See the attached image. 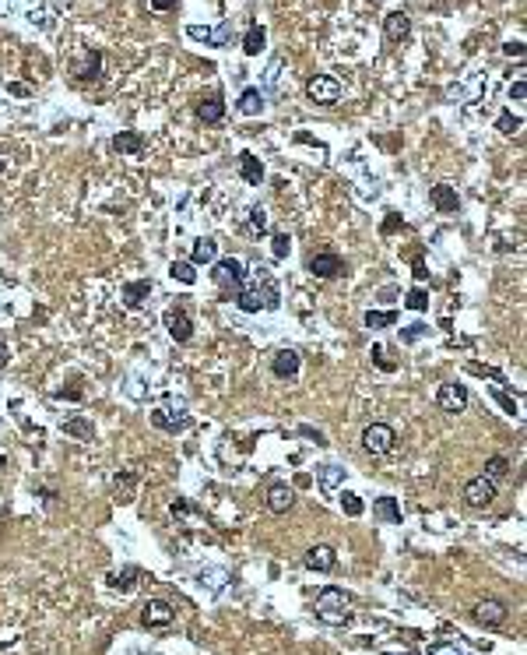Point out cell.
<instances>
[{"label": "cell", "mask_w": 527, "mask_h": 655, "mask_svg": "<svg viewBox=\"0 0 527 655\" xmlns=\"http://www.w3.org/2000/svg\"><path fill=\"white\" fill-rule=\"evenodd\" d=\"M369 356H373V363H377L380 370H387V374H394V370H397V363H390V360H387L383 345H373V352H369Z\"/></svg>", "instance_id": "cell-44"}, {"label": "cell", "mask_w": 527, "mask_h": 655, "mask_svg": "<svg viewBox=\"0 0 527 655\" xmlns=\"http://www.w3.org/2000/svg\"><path fill=\"white\" fill-rule=\"evenodd\" d=\"M489 395H492L495 402L503 405V412H510V416H517V412H520V409H517V402H513V398H510V395L500 388V384H492V388H489Z\"/></svg>", "instance_id": "cell-38"}, {"label": "cell", "mask_w": 527, "mask_h": 655, "mask_svg": "<svg viewBox=\"0 0 527 655\" xmlns=\"http://www.w3.org/2000/svg\"><path fill=\"white\" fill-rule=\"evenodd\" d=\"M8 169V159H0V173H4Z\"/></svg>", "instance_id": "cell-58"}, {"label": "cell", "mask_w": 527, "mask_h": 655, "mask_svg": "<svg viewBox=\"0 0 527 655\" xmlns=\"http://www.w3.org/2000/svg\"><path fill=\"white\" fill-rule=\"evenodd\" d=\"M524 99H527V81L517 78V81L510 85V103H524Z\"/></svg>", "instance_id": "cell-47"}, {"label": "cell", "mask_w": 527, "mask_h": 655, "mask_svg": "<svg viewBox=\"0 0 527 655\" xmlns=\"http://www.w3.org/2000/svg\"><path fill=\"white\" fill-rule=\"evenodd\" d=\"M64 433L74 440H91L96 437V427H91L85 416H71V420H64Z\"/></svg>", "instance_id": "cell-29"}, {"label": "cell", "mask_w": 527, "mask_h": 655, "mask_svg": "<svg viewBox=\"0 0 527 655\" xmlns=\"http://www.w3.org/2000/svg\"><path fill=\"white\" fill-rule=\"evenodd\" d=\"M187 36H190V39H197V43H208L211 28H204V25H187Z\"/></svg>", "instance_id": "cell-48"}, {"label": "cell", "mask_w": 527, "mask_h": 655, "mask_svg": "<svg viewBox=\"0 0 527 655\" xmlns=\"http://www.w3.org/2000/svg\"><path fill=\"white\" fill-rule=\"evenodd\" d=\"M405 307H408V310H425V307H429V292H425V289H412L408 300H405Z\"/></svg>", "instance_id": "cell-41"}, {"label": "cell", "mask_w": 527, "mask_h": 655, "mask_svg": "<svg viewBox=\"0 0 527 655\" xmlns=\"http://www.w3.org/2000/svg\"><path fill=\"white\" fill-rule=\"evenodd\" d=\"M229 39H232V18H225L218 28H211L208 46H229Z\"/></svg>", "instance_id": "cell-35"}, {"label": "cell", "mask_w": 527, "mask_h": 655, "mask_svg": "<svg viewBox=\"0 0 527 655\" xmlns=\"http://www.w3.org/2000/svg\"><path fill=\"white\" fill-rule=\"evenodd\" d=\"M8 465V455H0V469H4Z\"/></svg>", "instance_id": "cell-59"}, {"label": "cell", "mask_w": 527, "mask_h": 655, "mask_svg": "<svg viewBox=\"0 0 527 655\" xmlns=\"http://www.w3.org/2000/svg\"><path fill=\"white\" fill-rule=\"evenodd\" d=\"M197 581H201V585H208L211 592H222V588L232 581V575H229L225 568H204V571L197 575Z\"/></svg>", "instance_id": "cell-30"}, {"label": "cell", "mask_w": 527, "mask_h": 655, "mask_svg": "<svg viewBox=\"0 0 527 655\" xmlns=\"http://www.w3.org/2000/svg\"><path fill=\"white\" fill-rule=\"evenodd\" d=\"M0 367H8V345L0 342Z\"/></svg>", "instance_id": "cell-56"}, {"label": "cell", "mask_w": 527, "mask_h": 655, "mask_svg": "<svg viewBox=\"0 0 527 655\" xmlns=\"http://www.w3.org/2000/svg\"><path fill=\"white\" fill-rule=\"evenodd\" d=\"M362 448L369 451V455H390L394 448H397V433H394V427H387V423H369L366 430H362Z\"/></svg>", "instance_id": "cell-4"}, {"label": "cell", "mask_w": 527, "mask_h": 655, "mask_svg": "<svg viewBox=\"0 0 527 655\" xmlns=\"http://www.w3.org/2000/svg\"><path fill=\"white\" fill-rule=\"evenodd\" d=\"M492 500H495V480H489V475H475V480L464 483V504H468V508L485 511Z\"/></svg>", "instance_id": "cell-6"}, {"label": "cell", "mask_w": 527, "mask_h": 655, "mask_svg": "<svg viewBox=\"0 0 527 655\" xmlns=\"http://www.w3.org/2000/svg\"><path fill=\"white\" fill-rule=\"evenodd\" d=\"M134 578H137V568H123V571H109V575H106V585H109V588H120V592H131V588H134Z\"/></svg>", "instance_id": "cell-31"}, {"label": "cell", "mask_w": 527, "mask_h": 655, "mask_svg": "<svg viewBox=\"0 0 527 655\" xmlns=\"http://www.w3.org/2000/svg\"><path fill=\"white\" fill-rule=\"evenodd\" d=\"M169 511H172V515H179V518H183V515H187V511H190V504H187V500H183V497H176V500H172V504H169Z\"/></svg>", "instance_id": "cell-50"}, {"label": "cell", "mask_w": 527, "mask_h": 655, "mask_svg": "<svg viewBox=\"0 0 527 655\" xmlns=\"http://www.w3.org/2000/svg\"><path fill=\"white\" fill-rule=\"evenodd\" d=\"M397 324V310H366V328H390Z\"/></svg>", "instance_id": "cell-33"}, {"label": "cell", "mask_w": 527, "mask_h": 655, "mask_svg": "<svg viewBox=\"0 0 527 655\" xmlns=\"http://www.w3.org/2000/svg\"><path fill=\"white\" fill-rule=\"evenodd\" d=\"M383 32H387L390 43H405V39L412 36V18H408V11H390V14L383 18Z\"/></svg>", "instance_id": "cell-16"}, {"label": "cell", "mask_w": 527, "mask_h": 655, "mask_svg": "<svg viewBox=\"0 0 527 655\" xmlns=\"http://www.w3.org/2000/svg\"><path fill=\"white\" fill-rule=\"evenodd\" d=\"M271 244H274V247H271L274 257H289V250H292V236H289V233H274V236H271Z\"/></svg>", "instance_id": "cell-39"}, {"label": "cell", "mask_w": 527, "mask_h": 655, "mask_svg": "<svg viewBox=\"0 0 527 655\" xmlns=\"http://www.w3.org/2000/svg\"><path fill=\"white\" fill-rule=\"evenodd\" d=\"M317 483L330 493V490H337L341 483H345V469H341V465H334V462H327V465H320L317 469Z\"/></svg>", "instance_id": "cell-27"}, {"label": "cell", "mask_w": 527, "mask_h": 655, "mask_svg": "<svg viewBox=\"0 0 527 655\" xmlns=\"http://www.w3.org/2000/svg\"><path fill=\"white\" fill-rule=\"evenodd\" d=\"M425 332H429V328H425L422 321H415V324H408L405 332H401V342H405V345H415V342H418Z\"/></svg>", "instance_id": "cell-40"}, {"label": "cell", "mask_w": 527, "mask_h": 655, "mask_svg": "<svg viewBox=\"0 0 527 655\" xmlns=\"http://www.w3.org/2000/svg\"><path fill=\"white\" fill-rule=\"evenodd\" d=\"M373 515L383 525H401V504H397V497H377L373 500Z\"/></svg>", "instance_id": "cell-23"}, {"label": "cell", "mask_w": 527, "mask_h": 655, "mask_svg": "<svg viewBox=\"0 0 527 655\" xmlns=\"http://www.w3.org/2000/svg\"><path fill=\"white\" fill-rule=\"evenodd\" d=\"M8 92H14V96H28V88H25V85H18V81H14V85H8Z\"/></svg>", "instance_id": "cell-55"}, {"label": "cell", "mask_w": 527, "mask_h": 655, "mask_svg": "<svg viewBox=\"0 0 527 655\" xmlns=\"http://www.w3.org/2000/svg\"><path fill=\"white\" fill-rule=\"evenodd\" d=\"M278 303H282V289H278V282L267 275V268H260L257 279L250 286H243L239 296H236V307L243 314H260V310H274Z\"/></svg>", "instance_id": "cell-1"}, {"label": "cell", "mask_w": 527, "mask_h": 655, "mask_svg": "<svg viewBox=\"0 0 527 655\" xmlns=\"http://www.w3.org/2000/svg\"><path fill=\"white\" fill-rule=\"evenodd\" d=\"M436 405L443 412H464V409H468V391H464V384H440Z\"/></svg>", "instance_id": "cell-13"}, {"label": "cell", "mask_w": 527, "mask_h": 655, "mask_svg": "<svg viewBox=\"0 0 527 655\" xmlns=\"http://www.w3.org/2000/svg\"><path fill=\"white\" fill-rule=\"evenodd\" d=\"M148 4H151L155 11H172V8L179 4V0H148Z\"/></svg>", "instance_id": "cell-51"}, {"label": "cell", "mask_w": 527, "mask_h": 655, "mask_svg": "<svg viewBox=\"0 0 527 655\" xmlns=\"http://www.w3.org/2000/svg\"><path fill=\"white\" fill-rule=\"evenodd\" d=\"M401 226H405V219H401L397 212H387V219L380 222V233H383V236H394Z\"/></svg>", "instance_id": "cell-43"}, {"label": "cell", "mask_w": 527, "mask_h": 655, "mask_svg": "<svg viewBox=\"0 0 527 655\" xmlns=\"http://www.w3.org/2000/svg\"><path fill=\"white\" fill-rule=\"evenodd\" d=\"M429 655H468V652L450 645V641H436V645H429Z\"/></svg>", "instance_id": "cell-45"}, {"label": "cell", "mask_w": 527, "mask_h": 655, "mask_svg": "<svg viewBox=\"0 0 527 655\" xmlns=\"http://www.w3.org/2000/svg\"><path fill=\"white\" fill-rule=\"evenodd\" d=\"M264 43H267L264 25H257V21H254V25L243 32V53H246V56H260V53H264Z\"/></svg>", "instance_id": "cell-24"}, {"label": "cell", "mask_w": 527, "mask_h": 655, "mask_svg": "<svg viewBox=\"0 0 527 655\" xmlns=\"http://www.w3.org/2000/svg\"><path fill=\"white\" fill-rule=\"evenodd\" d=\"M162 324H166V332H169L172 342H190V335H194V321H190V314L183 307H169Z\"/></svg>", "instance_id": "cell-9"}, {"label": "cell", "mask_w": 527, "mask_h": 655, "mask_svg": "<svg viewBox=\"0 0 527 655\" xmlns=\"http://www.w3.org/2000/svg\"><path fill=\"white\" fill-rule=\"evenodd\" d=\"M292 504H295V493H292V486H289V483H274V486L267 490V508H271L274 515H285V511H292Z\"/></svg>", "instance_id": "cell-17"}, {"label": "cell", "mask_w": 527, "mask_h": 655, "mask_svg": "<svg viewBox=\"0 0 527 655\" xmlns=\"http://www.w3.org/2000/svg\"><path fill=\"white\" fill-rule=\"evenodd\" d=\"M222 116H225V103H222V96H211V99L197 103V120H204V124H218Z\"/></svg>", "instance_id": "cell-25"}, {"label": "cell", "mask_w": 527, "mask_h": 655, "mask_svg": "<svg viewBox=\"0 0 527 655\" xmlns=\"http://www.w3.org/2000/svg\"><path fill=\"white\" fill-rule=\"evenodd\" d=\"M141 620H144V627H169L176 620V610L166 599H148L141 606Z\"/></svg>", "instance_id": "cell-10"}, {"label": "cell", "mask_w": 527, "mask_h": 655, "mask_svg": "<svg viewBox=\"0 0 527 655\" xmlns=\"http://www.w3.org/2000/svg\"><path fill=\"white\" fill-rule=\"evenodd\" d=\"M341 511H345L348 518H359V515L366 511V504H362L359 493H348V490H345V497H341Z\"/></svg>", "instance_id": "cell-36"}, {"label": "cell", "mask_w": 527, "mask_h": 655, "mask_svg": "<svg viewBox=\"0 0 527 655\" xmlns=\"http://www.w3.org/2000/svg\"><path fill=\"white\" fill-rule=\"evenodd\" d=\"M506 616H510V610H506L503 599H482V603L475 606V620L485 623V627H503Z\"/></svg>", "instance_id": "cell-12"}, {"label": "cell", "mask_w": 527, "mask_h": 655, "mask_svg": "<svg viewBox=\"0 0 527 655\" xmlns=\"http://www.w3.org/2000/svg\"><path fill=\"white\" fill-rule=\"evenodd\" d=\"M415 279H418V282H425V279H429V268H425V261H422V257H415Z\"/></svg>", "instance_id": "cell-52"}, {"label": "cell", "mask_w": 527, "mask_h": 655, "mask_svg": "<svg viewBox=\"0 0 527 655\" xmlns=\"http://www.w3.org/2000/svg\"><path fill=\"white\" fill-rule=\"evenodd\" d=\"M151 427L166 430V433H183V430H190V416H172V412L159 409V412H151Z\"/></svg>", "instance_id": "cell-18"}, {"label": "cell", "mask_w": 527, "mask_h": 655, "mask_svg": "<svg viewBox=\"0 0 527 655\" xmlns=\"http://www.w3.org/2000/svg\"><path fill=\"white\" fill-rule=\"evenodd\" d=\"M317 620H324L327 627H345V623L352 620V599L345 595V588L327 585L317 595Z\"/></svg>", "instance_id": "cell-2"}, {"label": "cell", "mask_w": 527, "mask_h": 655, "mask_svg": "<svg viewBox=\"0 0 527 655\" xmlns=\"http://www.w3.org/2000/svg\"><path fill=\"white\" fill-rule=\"evenodd\" d=\"M250 226L257 233H267V212H264V208H250Z\"/></svg>", "instance_id": "cell-46"}, {"label": "cell", "mask_w": 527, "mask_h": 655, "mask_svg": "<svg viewBox=\"0 0 527 655\" xmlns=\"http://www.w3.org/2000/svg\"><path fill=\"white\" fill-rule=\"evenodd\" d=\"M302 433H306L309 440H317V444H327V437H324L320 430H313V427H302Z\"/></svg>", "instance_id": "cell-53"}, {"label": "cell", "mask_w": 527, "mask_h": 655, "mask_svg": "<svg viewBox=\"0 0 527 655\" xmlns=\"http://www.w3.org/2000/svg\"><path fill=\"white\" fill-rule=\"evenodd\" d=\"M495 127H500L503 134H517V131L524 127V120H520V116H513L510 109H503V113H500V120H495Z\"/></svg>", "instance_id": "cell-37"}, {"label": "cell", "mask_w": 527, "mask_h": 655, "mask_svg": "<svg viewBox=\"0 0 527 655\" xmlns=\"http://www.w3.org/2000/svg\"><path fill=\"white\" fill-rule=\"evenodd\" d=\"M151 296V282L148 279H134V282H127L123 286V303H127L131 310H137V307H144V300Z\"/></svg>", "instance_id": "cell-21"}, {"label": "cell", "mask_w": 527, "mask_h": 655, "mask_svg": "<svg viewBox=\"0 0 527 655\" xmlns=\"http://www.w3.org/2000/svg\"><path fill=\"white\" fill-rule=\"evenodd\" d=\"M113 148L120 155H141L144 152V138L137 131H120V134H113Z\"/></svg>", "instance_id": "cell-22"}, {"label": "cell", "mask_w": 527, "mask_h": 655, "mask_svg": "<svg viewBox=\"0 0 527 655\" xmlns=\"http://www.w3.org/2000/svg\"><path fill=\"white\" fill-rule=\"evenodd\" d=\"M309 275L337 279V275H345V261H341V254H334V250H317L313 257H309Z\"/></svg>", "instance_id": "cell-8"}, {"label": "cell", "mask_w": 527, "mask_h": 655, "mask_svg": "<svg viewBox=\"0 0 527 655\" xmlns=\"http://www.w3.org/2000/svg\"><path fill=\"white\" fill-rule=\"evenodd\" d=\"M299 367H302V360H299L295 349H278V352L271 356V374L282 377V380H295V377H299Z\"/></svg>", "instance_id": "cell-11"}, {"label": "cell", "mask_w": 527, "mask_h": 655, "mask_svg": "<svg viewBox=\"0 0 527 655\" xmlns=\"http://www.w3.org/2000/svg\"><path fill=\"white\" fill-rule=\"evenodd\" d=\"M194 268H197V264H190V261H172V264H169V275H172L176 282H183V286H194V282H197Z\"/></svg>", "instance_id": "cell-32"}, {"label": "cell", "mask_w": 527, "mask_h": 655, "mask_svg": "<svg viewBox=\"0 0 527 655\" xmlns=\"http://www.w3.org/2000/svg\"><path fill=\"white\" fill-rule=\"evenodd\" d=\"M383 655H412V652H383Z\"/></svg>", "instance_id": "cell-57"}, {"label": "cell", "mask_w": 527, "mask_h": 655, "mask_svg": "<svg viewBox=\"0 0 527 655\" xmlns=\"http://www.w3.org/2000/svg\"><path fill=\"white\" fill-rule=\"evenodd\" d=\"M429 201H432V208H436L440 215H453L457 208H460V197H457V191H453L450 184H436V187H429Z\"/></svg>", "instance_id": "cell-15"}, {"label": "cell", "mask_w": 527, "mask_h": 655, "mask_svg": "<svg viewBox=\"0 0 527 655\" xmlns=\"http://www.w3.org/2000/svg\"><path fill=\"white\" fill-rule=\"evenodd\" d=\"M56 398H74V402H78V398H81V388H67V391H56Z\"/></svg>", "instance_id": "cell-54"}, {"label": "cell", "mask_w": 527, "mask_h": 655, "mask_svg": "<svg viewBox=\"0 0 527 655\" xmlns=\"http://www.w3.org/2000/svg\"><path fill=\"white\" fill-rule=\"evenodd\" d=\"M134 486H137V472L123 469V472L113 475V493H116L120 504H131V500H134Z\"/></svg>", "instance_id": "cell-20"}, {"label": "cell", "mask_w": 527, "mask_h": 655, "mask_svg": "<svg viewBox=\"0 0 527 655\" xmlns=\"http://www.w3.org/2000/svg\"><path fill=\"white\" fill-rule=\"evenodd\" d=\"M506 472H510V458L506 455H492L485 462V475H489V480H503Z\"/></svg>", "instance_id": "cell-34"}, {"label": "cell", "mask_w": 527, "mask_h": 655, "mask_svg": "<svg viewBox=\"0 0 527 655\" xmlns=\"http://www.w3.org/2000/svg\"><path fill=\"white\" fill-rule=\"evenodd\" d=\"M302 563L309 571H320V575H327V571H334L337 568V553L330 550V546H309L306 553H302Z\"/></svg>", "instance_id": "cell-14"}, {"label": "cell", "mask_w": 527, "mask_h": 655, "mask_svg": "<svg viewBox=\"0 0 527 655\" xmlns=\"http://www.w3.org/2000/svg\"><path fill=\"white\" fill-rule=\"evenodd\" d=\"M239 176H243L250 187H260V184H264V162H260L254 152H243V155H239Z\"/></svg>", "instance_id": "cell-19"}, {"label": "cell", "mask_w": 527, "mask_h": 655, "mask_svg": "<svg viewBox=\"0 0 527 655\" xmlns=\"http://www.w3.org/2000/svg\"><path fill=\"white\" fill-rule=\"evenodd\" d=\"M468 370H471V374H478V377H492L495 384H500V388L506 384V377H503L500 370H492V367H482V363H468Z\"/></svg>", "instance_id": "cell-42"}, {"label": "cell", "mask_w": 527, "mask_h": 655, "mask_svg": "<svg viewBox=\"0 0 527 655\" xmlns=\"http://www.w3.org/2000/svg\"><path fill=\"white\" fill-rule=\"evenodd\" d=\"M239 113H243V116H260V113H264V92H260V88H243Z\"/></svg>", "instance_id": "cell-26"}, {"label": "cell", "mask_w": 527, "mask_h": 655, "mask_svg": "<svg viewBox=\"0 0 527 655\" xmlns=\"http://www.w3.org/2000/svg\"><path fill=\"white\" fill-rule=\"evenodd\" d=\"M306 96L313 99L317 106H334V103L341 99V85H337V78H330V74H317V78L306 81Z\"/></svg>", "instance_id": "cell-7"}, {"label": "cell", "mask_w": 527, "mask_h": 655, "mask_svg": "<svg viewBox=\"0 0 527 655\" xmlns=\"http://www.w3.org/2000/svg\"><path fill=\"white\" fill-rule=\"evenodd\" d=\"M503 53H506V56H513V61H520V56H524V43H520V39H513V43H506V46H503Z\"/></svg>", "instance_id": "cell-49"}, {"label": "cell", "mask_w": 527, "mask_h": 655, "mask_svg": "<svg viewBox=\"0 0 527 655\" xmlns=\"http://www.w3.org/2000/svg\"><path fill=\"white\" fill-rule=\"evenodd\" d=\"M214 264V286H218V292L225 296V300H236L239 289L246 286V272H243V261L239 257H222V261H211Z\"/></svg>", "instance_id": "cell-3"}, {"label": "cell", "mask_w": 527, "mask_h": 655, "mask_svg": "<svg viewBox=\"0 0 527 655\" xmlns=\"http://www.w3.org/2000/svg\"><path fill=\"white\" fill-rule=\"evenodd\" d=\"M214 257H218V244L211 240V236H201V240L194 244V254H190V264H211Z\"/></svg>", "instance_id": "cell-28"}, {"label": "cell", "mask_w": 527, "mask_h": 655, "mask_svg": "<svg viewBox=\"0 0 527 655\" xmlns=\"http://www.w3.org/2000/svg\"><path fill=\"white\" fill-rule=\"evenodd\" d=\"M71 74H74V81H81V85L99 81V78H102V50H96V46L81 50V53L74 56V64H71Z\"/></svg>", "instance_id": "cell-5"}]
</instances>
